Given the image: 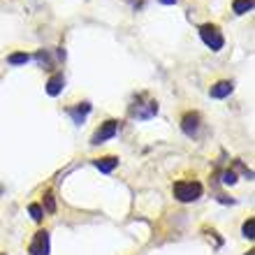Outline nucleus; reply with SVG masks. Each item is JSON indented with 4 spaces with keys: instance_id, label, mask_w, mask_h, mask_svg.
Segmentation results:
<instances>
[{
    "instance_id": "f257e3e1",
    "label": "nucleus",
    "mask_w": 255,
    "mask_h": 255,
    "mask_svg": "<svg viewBox=\"0 0 255 255\" xmlns=\"http://www.w3.org/2000/svg\"><path fill=\"white\" fill-rule=\"evenodd\" d=\"M172 193L179 202H195L202 197V183L200 181H176L172 186Z\"/></svg>"
},
{
    "instance_id": "f03ea898",
    "label": "nucleus",
    "mask_w": 255,
    "mask_h": 255,
    "mask_svg": "<svg viewBox=\"0 0 255 255\" xmlns=\"http://www.w3.org/2000/svg\"><path fill=\"white\" fill-rule=\"evenodd\" d=\"M200 38L211 51H220L225 46V38H223V33H220L216 23H202L200 26Z\"/></svg>"
},
{
    "instance_id": "7ed1b4c3",
    "label": "nucleus",
    "mask_w": 255,
    "mask_h": 255,
    "mask_svg": "<svg viewBox=\"0 0 255 255\" xmlns=\"http://www.w3.org/2000/svg\"><path fill=\"white\" fill-rule=\"evenodd\" d=\"M119 132V121H114V119H109V121H105L102 126L93 132V137H90V144H102V142H107V139H112L114 135Z\"/></svg>"
},
{
    "instance_id": "20e7f679",
    "label": "nucleus",
    "mask_w": 255,
    "mask_h": 255,
    "mask_svg": "<svg viewBox=\"0 0 255 255\" xmlns=\"http://www.w3.org/2000/svg\"><path fill=\"white\" fill-rule=\"evenodd\" d=\"M200 123H202V116H200L197 112H186L183 116H181V130H183L188 137H195L197 135Z\"/></svg>"
},
{
    "instance_id": "39448f33",
    "label": "nucleus",
    "mask_w": 255,
    "mask_h": 255,
    "mask_svg": "<svg viewBox=\"0 0 255 255\" xmlns=\"http://www.w3.org/2000/svg\"><path fill=\"white\" fill-rule=\"evenodd\" d=\"M30 255H49V232L46 230H40L35 234V239L30 241L28 246Z\"/></svg>"
},
{
    "instance_id": "423d86ee",
    "label": "nucleus",
    "mask_w": 255,
    "mask_h": 255,
    "mask_svg": "<svg viewBox=\"0 0 255 255\" xmlns=\"http://www.w3.org/2000/svg\"><path fill=\"white\" fill-rule=\"evenodd\" d=\"M232 88H234L232 82H227V79H220V82H216V84H213V86L209 88V95H211V98H216V100H223V98H227V95L232 93Z\"/></svg>"
},
{
    "instance_id": "0eeeda50",
    "label": "nucleus",
    "mask_w": 255,
    "mask_h": 255,
    "mask_svg": "<svg viewBox=\"0 0 255 255\" xmlns=\"http://www.w3.org/2000/svg\"><path fill=\"white\" fill-rule=\"evenodd\" d=\"M158 114V102H146V105H135L132 107V116H137V119H151V116H156Z\"/></svg>"
},
{
    "instance_id": "6e6552de",
    "label": "nucleus",
    "mask_w": 255,
    "mask_h": 255,
    "mask_svg": "<svg viewBox=\"0 0 255 255\" xmlns=\"http://www.w3.org/2000/svg\"><path fill=\"white\" fill-rule=\"evenodd\" d=\"M63 86H65V77H63V72H56V75H51L49 82H46V93H49L51 98H56L60 90H63Z\"/></svg>"
},
{
    "instance_id": "1a4fd4ad",
    "label": "nucleus",
    "mask_w": 255,
    "mask_h": 255,
    "mask_svg": "<svg viewBox=\"0 0 255 255\" xmlns=\"http://www.w3.org/2000/svg\"><path fill=\"white\" fill-rule=\"evenodd\" d=\"M116 165H119V158L116 156H105V158H98V160H95V167H98L100 172H105V174L114 172Z\"/></svg>"
},
{
    "instance_id": "9d476101",
    "label": "nucleus",
    "mask_w": 255,
    "mask_h": 255,
    "mask_svg": "<svg viewBox=\"0 0 255 255\" xmlns=\"http://www.w3.org/2000/svg\"><path fill=\"white\" fill-rule=\"evenodd\" d=\"M90 112V105L88 102H79V107L77 109H70V116L75 119V123H82L84 119H86V114Z\"/></svg>"
},
{
    "instance_id": "9b49d317",
    "label": "nucleus",
    "mask_w": 255,
    "mask_h": 255,
    "mask_svg": "<svg viewBox=\"0 0 255 255\" xmlns=\"http://www.w3.org/2000/svg\"><path fill=\"white\" fill-rule=\"evenodd\" d=\"M30 58H33V56L26 53V51H14V53H9L7 56V63H12V65H26Z\"/></svg>"
},
{
    "instance_id": "f8f14e48",
    "label": "nucleus",
    "mask_w": 255,
    "mask_h": 255,
    "mask_svg": "<svg viewBox=\"0 0 255 255\" xmlns=\"http://www.w3.org/2000/svg\"><path fill=\"white\" fill-rule=\"evenodd\" d=\"M232 9L234 14H246L253 9V0H232Z\"/></svg>"
},
{
    "instance_id": "ddd939ff",
    "label": "nucleus",
    "mask_w": 255,
    "mask_h": 255,
    "mask_svg": "<svg viewBox=\"0 0 255 255\" xmlns=\"http://www.w3.org/2000/svg\"><path fill=\"white\" fill-rule=\"evenodd\" d=\"M241 230H244V237H246V239H253L255 237V218H248Z\"/></svg>"
},
{
    "instance_id": "4468645a",
    "label": "nucleus",
    "mask_w": 255,
    "mask_h": 255,
    "mask_svg": "<svg viewBox=\"0 0 255 255\" xmlns=\"http://www.w3.org/2000/svg\"><path fill=\"white\" fill-rule=\"evenodd\" d=\"M42 211H49V213H53V211H56V200H53L51 190H46V193H44V209H42Z\"/></svg>"
},
{
    "instance_id": "2eb2a0df",
    "label": "nucleus",
    "mask_w": 255,
    "mask_h": 255,
    "mask_svg": "<svg viewBox=\"0 0 255 255\" xmlns=\"http://www.w3.org/2000/svg\"><path fill=\"white\" fill-rule=\"evenodd\" d=\"M28 213L33 216V220H38V223L42 220V218H44V211H42V207H40V204H30Z\"/></svg>"
},
{
    "instance_id": "dca6fc26",
    "label": "nucleus",
    "mask_w": 255,
    "mask_h": 255,
    "mask_svg": "<svg viewBox=\"0 0 255 255\" xmlns=\"http://www.w3.org/2000/svg\"><path fill=\"white\" fill-rule=\"evenodd\" d=\"M223 183H227V186L237 183V174H234V172H225V174H223Z\"/></svg>"
},
{
    "instance_id": "f3484780",
    "label": "nucleus",
    "mask_w": 255,
    "mask_h": 255,
    "mask_svg": "<svg viewBox=\"0 0 255 255\" xmlns=\"http://www.w3.org/2000/svg\"><path fill=\"white\" fill-rule=\"evenodd\" d=\"M163 5H176V0H160Z\"/></svg>"
},
{
    "instance_id": "a211bd4d",
    "label": "nucleus",
    "mask_w": 255,
    "mask_h": 255,
    "mask_svg": "<svg viewBox=\"0 0 255 255\" xmlns=\"http://www.w3.org/2000/svg\"><path fill=\"white\" fill-rule=\"evenodd\" d=\"M248 255H253V251H251V253H248Z\"/></svg>"
}]
</instances>
